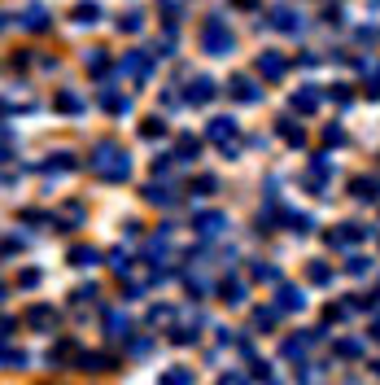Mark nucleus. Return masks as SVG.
<instances>
[{
	"label": "nucleus",
	"instance_id": "1",
	"mask_svg": "<svg viewBox=\"0 0 380 385\" xmlns=\"http://www.w3.org/2000/svg\"><path fill=\"white\" fill-rule=\"evenodd\" d=\"M92 175L110 179V184H122V179L132 175V158H127V149L114 145V140H100L92 149Z\"/></svg>",
	"mask_w": 380,
	"mask_h": 385
},
{
	"label": "nucleus",
	"instance_id": "2",
	"mask_svg": "<svg viewBox=\"0 0 380 385\" xmlns=\"http://www.w3.org/2000/svg\"><path fill=\"white\" fill-rule=\"evenodd\" d=\"M201 48H206L210 57H227L236 48V35L227 27L223 18H206V27H201Z\"/></svg>",
	"mask_w": 380,
	"mask_h": 385
},
{
	"label": "nucleus",
	"instance_id": "3",
	"mask_svg": "<svg viewBox=\"0 0 380 385\" xmlns=\"http://www.w3.org/2000/svg\"><path fill=\"white\" fill-rule=\"evenodd\" d=\"M79 359H84V346L74 337H62V342H53V350H48V364L53 368H79Z\"/></svg>",
	"mask_w": 380,
	"mask_h": 385
},
{
	"label": "nucleus",
	"instance_id": "4",
	"mask_svg": "<svg viewBox=\"0 0 380 385\" xmlns=\"http://www.w3.org/2000/svg\"><path fill=\"white\" fill-rule=\"evenodd\" d=\"M22 324L35 328V333H53L57 328V306H48V302H35L27 306V316H22Z\"/></svg>",
	"mask_w": 380,
	"mask_h": 385
},
{
	"label": "nucleus",
	"instance_id": "5",
	"mask_svg": "<svg viewBox=\"0 0 380 385\" xmlns=\"http://www.w3.org/2000/svg\"><path fill=\"white\" fill-rule=\"evenodd\" d=\"M372 237V228H363V223H341L337 233H328V245L333 250H350V245H359V241H367Z\"/></svg>",
	"mask_w": 380,
	"mask_h": 385
},
{
	"label": "nucleus",
	"instance_id": "6",
	"mask_svg": "<svg viewBox=\"0 0 380 385\" xmlns=\"http://www.w3.org/2000/svg\"><path fill=\"white\" fill-rule=\"evenodd\" d=\"M206 136H210L214 145H223V149H227V153H232V158H236V149H232V140H236V118H210Z\"/></svg>",
	"mask_w": 380,
	"mask_h": 385
},
{
	"label": "nucleus",
	"instance_id": "7",
	"mask_svg": "<svg viewBox=\"0 0 380 385\" xmlns=\"http://www.w3.org/2000/svg\"><path fill=\"white\" fill-rule=\"evenodd\" d=\"M253 66H258V74H263V79H284V70H289V62H284L280 53H275V48H263Z\"/></svg>",
	"mask_w": 380,
	"mask_h": 385
},
{
	"label": "nucleus",
	"instance_id": "8",
	"mask_svg": "<svg viewBox=\"0 0 380 385\" xmlns=\"http://www.w3.org/2000/svg\"><path fill=\"white\" fill-rule=\"evenodd\" d=\"M319 101H323V96H319V88H315V84H301V88L289 96V106H293L297 114H315V110H319Z\"/></svg>",
	"mask_w": 380,
	"mask_h": 385
},
{
	"label": "nucleus",
	"instance_id": "9",
	"mask_svg": "<svg viewBox=\"0 0 380 385\" xmlns=\"http://www.w3.org/2000/svg\"><path fill=\"white\" fill-rule=\"evenodd\" d=\"M227 92H232V101H241V106H258V101H263V92L253 88V79H245V74H232Z\"/></svg>",
	"mask_w": 380,
	"mask_h": 385
},
{
	"label": "nucleus",
	"instance_id": "10",
	"mask_svg": "<svg viewBox=\"0 0 380 385\" xmlns=\"http://www.w3.org/2000/svg\"><path fill=\"white\" fill-rule=\"evenodd\" d=\"M184 101H188V106H210V101H214V79L197 74V79L188 84V92H184Z\"/></svg>",
	"mask_w": 380,
	"mask_h": 385
},
{
	"label": "nucleus",
	"instance_id": "11",
	"mask_svg": "<svg viewBox=\"0 0 380 385\" xmlns=\"http://www.w3.org/2000/svg\"><path fill=\"white\" fill-rule=\"evenodd\" d=\"M267 22H271L275 31H284V35H297V31H301V22H297V13H293L289 5H275V9L267 13Z\"/></svg>",
	"mask_w": 380,
	"mask_h": 385
},
{
	"label": "nucleus",
	"instance_id": "12",
	"mask_svg": "<svg viewBox=\"0 0 380 385\" xmlns=\"http://www.w3.org/2000/svg\"><path fill=\"white\" fill-rule=\"evenodd\" d=\"M118 66H122V74H132L136 84H144V79H149V66H154V62H149V53H140V48H136V53H127Z\"/></svg>",
	"mask_w": 380,
	"mask_h": 385
},
{
	"label": "nucleus",
	"instance_id": "13",
	"mask_svg": "<svg viewBox=\"0 0 380 385\" xmlns=\"http://www.w3.org/2000/svg\"><path fill=\"white\" fill-rule=\"evenodd\" d=\"M192 228H197L201 237H219L223 228H227V215H219V211H201V215L192 219Z\"/></svg>",
	"mask_w": 380,
	"mask_h": 385
},
{
	"label": "nucleus",
	"instance_id": "14",
	"mask_svg": "<svg viewBox=\"0 0 380 385\" xmlns=\"http://www.w3.org/2000/svg\"><path fill=\"white\" fill-rule=\"evenodd\" d=\"M100 110L127 114V110H132V96H122V92H114V88H100Z\"/></svg>",
	"mask_w": 380,
	"mask_h": 385
},
{
	"label": "nucleus",
	"instance_id": "15",
	"mask_svg": "<svg viewBox=\"0 0 380 385\" xmlns=\"http://www.w3.org/2000/svg\"><path fill=\"white\" fill-rule=\"evenodd\" d=\"M110 368H114V359L100 350H84V359H79V372H110Z\"/></svg>",
	"mask_w": 380,
	"mask_h": 385
},
{
	"label": "nucleus",
	"instance_id": "16",
	"mask_svg": "<svg viewBox=\"0 0 380 385\" xmlns=\"http://www.w3.org/2000/svg\"><path fill=\"white\" fill-rule=\"evenodd\" d=\"M70 267H92V263H100V250H92V245H70Z\"/></svg>",
	"mask_w": 380,
	"mask_h": 385
},
{
	"label": "nucleus",
	"instance_id": "17",
	"mask_svg": "<svg viewBox=\"0 0 380 385\" xmlns=\"http://www.w3.org/2000/svg\"><path fill=\"white\" fill-rule=\"evenodd\" d=\"M350 193L359 197V201H376V197H380V184H376V179H367V175H359V179H350Z\"/></svg>",
	"mask_w": 380,
	"mask_h": 385
},
{
	"label": "nucleus",
	"instance_id": "18",
	"mask_svg": "<svg viewBox=\"0 0 380 385\" xmlns=\"http://www.w3.org/2000/svg\"><path fill=\"white\" fill-rule=\"evenodd\" d=\"M306 306V294L297 285H280V311H301Z\"/></svg>",
	"mask_w": 380,
	"mask_h": 385
},
{
	"label": "nucleus",
	"instance_id": "19",
	"mask_svg": "<svg viewBox=\"0 0 380 385\" xmlns=\"http://www.w3.org/2000/svg\"><path fill=\"white\" fill-rule=\"evenodd\" d=\"M22 27H27V31H48V9H44V5H31L27 13H22Z\"/></svg>",
	"mask_w": 380,
	"mask_h": 385
},
{
	"label": "nucleus",
	"instance_id": "20",
	"mask_svg": "<svg viewBox=\"0 0 380 385\" xmlns=\"http://www.w3.org/2000/svg\"><path fill=\"white\" fill-rule=\"evenodd\" d=\"M311 342H319V333H311V337H289L284 342V359H306Z\"/></svg>",
	"mask_w": 380,
	"mask_h": 385
},
{
	"label": "nucleus",
	"instance_id": "21",
	"mask_svg": "<svg viewBox=\"0 0 380 385\" xmlns=\"http://www.w3.org/2000/svg\"><path fill=\"white\" fill-rule=\"evenodd\" d=\"M219 298H223L227 306H241V302H245V285H241V280H223V285H219Z\"/></svg>",
	"mask_w": 380,
	"mask_h": 385
},
{
	"label": "nucleus",
	"instance_id": "22",
	"mask_svg": "<svg viewBox=\"0 0 380 385\" xmlns=\"http://www.w3.org/2000/svg\"><path fill=\"white\" fill-rule=\"evenodd\" d=\"M280 136H284L293 149H301V145H306V132H301V127H297L293 118H280Z\"/></svg>",
	"mask_w": 380,
	"mask_h": 385
},
{
	"label": "nucleus",
	"instance_id": "23",
	"mask_svg": "<svg viewBox=\"0 0 380 385\" xmlns=\"http://www.w3.org/2000/svg\"><path fill=\"white\" fill-rule=\"evenodd\" d=\"M44 175H53V171H74V153H53L44 167H40Z\"/></svg>",
	"mask_w": 380,
	"mask_h": 385
},
{
	"label": "nucleus",
	"instance_id": "24",
	"mask_svg": "<svg viewBox=\"0 0 380 385\" xmlns=\"http://www.w3.org/2000/svg\"><path fill=\"white\" fill-rule=\"evenodd\" d=\"M144 201H154V206H175V193H171L166 184H162V189L149 184V189H144Z\"/></svg>",
	"mask_w": 380,
	"mask_h": 385
},
{
	"label": "nucleus",
	"instance_id": "25",
	"mask_svg": "<svg viewBox=\"0 0 380 385\" xmlns=\"http://www.w3.org/2000/svg\"><path fill=\"white\" fill-rule=\"evenodd\" d=\"M275 320H280L275 306H258V311H253V328H275Z\"/></svg>",
	"mask_w": 380,
	"mask_h": 385
},
{
	"label": "nucleus",
	"instance_id": "26",
	"mask_svg": "<svg viewBox=\"0 0 380 385\" xmlns=\"http://www.w3.org/2000/svg\"><path fill=\"white\" fill-rule=\"evenodd\" d=\"M105 333H110L114 342H122V337H127V320H122L118 311H110V316H105Z\"/></svg>",
	"mask_w": 380,
	"mask_h": 385
},
{
	"label": "nucleus",
	"instance_id": "27",
	"mask_svg": "<svg viewBox=\"0 0 380 385\" xmlns=\"http://www.w3.org/2000/svg\"><path fill=\"white\" fill-rule=\"evenodd\" d=\"M158 385H192V368H171V372H162Z\"/></svg>",
	"mask_w": 380,
	"mask_h": 385
},
{
	"label": "nucleus",
	"instance_id": "28",
	"mask_svg": "<svg viewBox=\"0 0 380 385\" xmlns=\"http://www.w3.org/2000/svg\"><path fill=\"white\" fill-rule=\"evenodd\" d=\"M84 62H88V70H92V74H105V70H110V57H105V48H92V53H88Z\"/></svg>",
	"mask_w": 380,
	"mask_h": 385
},
{
	"label": "nucleus",
	"instance_id": "29",
	"mask_svg": "<svg viewBox=\"0 0 380 385\" xmlns=\"http://www.w3.org/2000/svg\"><path fill=\"white\" fill-rule=\"evenodd\" d=\"M306 276H311V285H328V280H333V267H328V263H319V259H315V263L306 267Z\"/></svg>",
	"mask_w": 380,
	"mask_h": 385
},
{
	"label": "nucleus",
	"instance_id": "30",
	"mask_svg": "<svg viewBox=\"0 0 380 385\" xmlns=\"http://www.w3.org/2000/svg\"><path fill=\"white\" fill-rule=\"evenodd\" d=\"M140 136H144V140L166 136V123H162V118H144V123H140Z\"/></svg>",
	"mask_w": 380,
	"mask_h": 385
},
{
	"label": "nucleus",
	"instance_id": "31",
	"mask_svg": "<svg viewBox=\"0 0 380 385\" xmlns=\"http://www.w3.org/2000/svg\"><path fill=\"white\" fill-rule=\"evenodd\" d=\"M192 153H201V140H197V136H180V153H175V158L192 162Z\"/></svg>",
	"mask_w": 380,
	"mask_h": 385
},
{
	"label": "nucleus",
	"instance_id": "32",
	"mask_svg": "<svg viewBox=\"0 0 380 385\" xmlns=\"http://www.w3.org/2000/svg\"><path fill=\"white\" fill-rule=\"evenodd\" d=\"M57 110L79 114V110H84V96H74V92H57Z\"/></svg>",
	"mask_w": 380,
	"mask_h": 385
},
{
	"label": "nucleus",
	"instance_id": "33",
	"mask_svg": "<svg viewBox=\"0 0 380 385\" xmlns=\"http://www.w3.org/2000/svg\"><path fill=\"white\" fill-rule=\"evenodd\" d=\"M337 355H341V359H359V355H363V342H359V337H345V342H337Z\"/></svg>",
	"mask_w": 380,
	"mask_h": 385
},
{
	"label": "nucleus",
	"instance_id": "34",
	"mask_svg": "<svg viewBox=\"0 0 380 385\" xmlns=\"http://www.w3.org/2000/svg\"><path fill=\"white\" fill-rule=\"evenodd\" d=\"M253 280H267V285H280V272L267 263H253Z\"/></svg>",
	"mask_w": 380,
	"mask_h": 385
},
{
	"label": "nucleus",
	"instance_id": "35",
	"mask_svg": "<svg viewBox=\"0 0 380 385\" xmlns=\"http://www.w3.org/2000/svg\"><path fill=\"white\" fill-rule=\"evenodd\" d=\"M5 368H9V372H22V368H27V355L9 346V350H5Z\"/></svg>",
	"mask_w": 380,
	"mask_h": 385
},
{
	"label": "nucleus",
	"instance_id": "36",
	"mask_svg": "<svg viewBox=\"0 0 380 385\" xmlns=\"http://www.w3.org/2000/svg\"><path fill=\"white\" fill-rule=\"evenodd\" d=\"M171 320H175V306H154V311H149V324H158V328L171 324Z\"/></svg>",
	"mask_w": 380,
	"mask_h": 385
},
{
	"label": "nucleus",
	"instance_id": "37",
	"mask_svg": "<svg viewBox=\"0 0 380 385\" xmlns=\"http://www.w3.org/2000/svg\"><path fill=\"white\" fill-rule=\"evenodd\" d=\"M100 18V5H74V22H96Z\"/></svg>",
	"mask_w": 380,
	"mask_h": 385
},
{
	"label": "nucleus",
	"instance_id": "38",
	"mask_svg": "<svg viewBox=\"0 0 380 385\" xmlns=\"http://www.w3.org/2000/svg\"><path fill=\"white\" fill-rule=\"evenodd\" d=\"M289 223H293V233H301V237H306L311 228H315V219H311V215H289Z\"/></svg>",
	"mask_w": 380,
	"mask_h": 385
},
{
	"label": "nucleus",
	"instance_id": "39",
	"mask_svg": "<svg viewBox=\"0 0 380 385\" xmlns=\"http://www.w3.org/2000/svg\"><path fill=\"white\" fill-rule=\"evenodd\" d=\"M219 189V179L214 175H201V179H192V193H214Z\"/></svg>",
	"mask_w": 380,
	"mask_h": 385
},
{
	"label": "nucleus",
	"instance_id": "40",
	"mask_svg": "<svg viewBox=\"0 0 380 385\" xmlns=\"http://www.w3.org/2000/svg\"><path fill=\"white\" fill-rule=\"evenodd\" d=\"M345 272L350 276H367V259H363V254H354V259L345 263Z\"/></svg>",
	"mask_w": 380,
	"mask_h": 385
},
{
	"label": "nucleus",
	"instance_id": "41",
	"mask_svg": "<svg viewBox=\"0 0 380 385\" xmlns=\"http://www.w3.org/2000/svg\"><path fill=\"white\" fill-rule=\"evenodd\" d=\"M96 298V285H79V289H74V302H79V306H88Z\"/></svg>",
	"mask_w": 380,
	"mask_h": 385
},
{
	"label": "nucleus",
	"instance_id": "42",
	"mask_svg": "<svg viewBox=\"0 0 380 385\" xmlns=\"http://www.w3.org/2000/svg\"><path fill=\"white\" fill-rule=\"evenodd\" d=\"M62 219H70V223H79V219H84V206H79V201H70V206L62 211ZM62 219H57V223H62Z\"/></svg>",
	"mask_w": 380,
	"mask_h": 385
},
{
	"label": "nucleus",
	"instance_id": "43",
	"mask_svg": "<svg viewBox=\"0 0 380 385\" xmlns=\"http://www.w3.org/2000/svg\"><path fill=\"white\" fill-rule=\"evenodd\" d=\"M118 31H140V13H127V18L118 22Z\"/></svg>",
	"mask_w": 380,
	"mask_h": 385
},
{
	"label": "nucleus",
	"instance_id": "44",
	"mask_svg": "<svg viewBox=\"0 0 380 385\" xmlns=\"http://www.w3.org/2000/svg\"><path fill=\"white\" fill-rule=\"evenodd\" d=\"M18 285H22V289H35V285H40V272H22Z\"/></svg>",
	"mask_w": 380,
	"mask_h": 385
},
{
	"label": "nucleus",
	"instance_id": "45",
	"mask_svg": "<svg viewBox=\"0 0 380 385\" xmlns=\"http://www.w3.org/2000/svg\"><path fill=\"white\" fill-rule=\"evenodd\" d=\"M333 101H337V106H350V88L337 84V88H333Z\"/></svg>",
	"mask_w": 380,
	"mask_h": 385
},
{
	"label": "nucleus",
	"instance_id": "46",
	"mask_svg": "<svg viewBox=\"0 0 380 385\" xmlns=\"http://www.w3.org/2000/svg\"><path fill=\"white\" fill-rule=\"evenodd\" d=\"M18 219H22V223H44V219H48V215H44V211H22V215H18Z\"/></svg>",
	"mask_w": 380,
	"mask_h": 385
},
{
	"label": "nucleus",
	"instance_id": "47",
	"mask_svg": "<svg viewBox=\"0 0 380 385\" xmlns=\"http://www.w3.org/2000/svg\"><path fill=\"white\" fill-rule=\"evenodd\" d=\"M323 140H328V145H341V140H345V132H341V127H328Z\"/></svg>",
	"mask_w": 380,
	"mask_h": 385
},
{
	"label": "nucleus",
	"instance_id": "48",
	"mask_svg": "<svg viewBox=\"0 0 380 385\" xmlns=\"http://www.w3.org/2000/svg\"><path fill=\"white\" fill-rule=\"evenodd\" d=\"M219 385H249L241 372H227V376H219Z\"/></svg>",
	"mask_w": 380,
	"mask_h": 385
},
{
	"label": "nucleus",
	"instance_id": "49",
	"mask_svg": "<svg viewBox=\"0 0 380 385\" xmlns=\"http://www.w3.org/2000/svg\"><path fill=\"white\" fill-rule=\"evenodd\" d=\"M236 5H241V9H253V5H258V0H236Z\"/></svg>",
	"mask_w": 380,
	"mask_h": 385
},
{
	"label": "nucleus",
	"instance_id": "50",
	"mask_svg": "<svg viewBox=\"0 0 380 385\" xmlns=\"http://www.w3.org/2000/svg\"><path fill=\"white\" fill-rule=\"evenodd\" d=\"M372 337H376V342H380V324H372Z\"/></svg>",
	"mask_w": 380,
	"mask_h": 385
},
{
	"label": "nucleus",
	"instance_id": "51",
	"mask_svg": "<svg viewBox=\"0 0 380 385\" xmlns=\"http://www.w3.org/2000/svg\"><path fill=\"white\" fill-rule=\"evenodd\" d=\"M372 368H376V376H380V359H376V364H372Z\"/></svg>",
	"mask_w": 380,
	"mask_h": 385
}]
</instances>
